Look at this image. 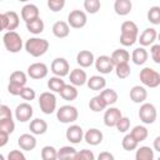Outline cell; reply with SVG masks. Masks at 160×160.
<instances>
[{
  "label": "cell",
  "mask_w": 160,
  "mask_h": 160,
  "mask_svg": "<svg viewBox=\"0 0 160 160\" xmlns=\"http://www.w3.org/2000/svg\"><path fill=\"white\" fill-rule=\"evenodd\" d=\"M120 44L122 46H132L139 39V28L134 21L126 20L121 24Z\"/></svg>",
  "instance_id": "obj_1"
},
{
  "label": "cell",
  "mask_w": 160,
  "mask_h": 160,
  "mask_svg": "<svg viewBox=\"0 0 160 160\" xmlns=\"http://www.w3.org/2000/svg\"><path fill=\"white\" fill-rule=\"evenodd\" d=\"M24 46H25V50H26L28 54H30L34 58H40L44 54H46V51L49 50L50 44L44 38L34 36V38H29L25 41V45Z\"/></svg>",
  "instance_id": "obj_2"
},
{
  "label": "cell",
  "mask_w": 160,
  "mask_h": 160,
  "mask_svg": "<svg viewBox=\"0 0 160 160\" xmlns=\"http://www.w3.org/2000/svg\"><path fill=\"white\" fill-rule=\"evenodd\" d=\"M2 42L9 52L16 54L22 49V39L16 31H6L2 36Z\"/></svg>",
  "instance_id": "obj_3"
},
{
  "label": "cell",
  "mask_w": 160,
  "mask_h": 160,
  "mask_svg": "<svg viewBox=\"0 0 160 160\" xmlns=\"http://www.w3.org/2000/svg\"><path fill=\"white\" fill-rule=\"evenodd\" d=\"M139 79L141 84L146 88H158L160 85V72L152 68H144L139 72Z\"/></svg>",
  "instance_id": "obj_4"
},
{
  "label": "cell",
  "mask_w": 160,
  "mask_h": 160,
  "mask_svg": "<svg viewBox=\"0 0 160 160\" xmlns=\"http://www.w3.org/2000/svg\"><path fill=\"white\" fill-rule=\"evenodd\" d=\"M38 101H39L40 110L46 115H50L56 110V96L51 91L41 92Z\"/></svg>",
  "instance_id": "obj_5"
},
{
  "label": "cell",
  "mask_w": 160,
  "mask_h": 160,
  "mask_svg": "<svg viewBox=\"0 0 160 160\" xmlns=\"http://www.w3.org/2000/svg\"><path fill=\"white\" fill-rule=\"evenodd\" d=\"M56 118L62 124L75 122L79 118V111L72 105H62L56 110Z\"/></svg>",
  "instance_id": "obj_6"
},
{
  "label": "cell",
  "mask_w": 160,
  "mask_h": 160,
  "mask_svg": "<svg viewBox=\"0 0 160 160\" xmlns=\"http://www.w3.org/2000/svg\"><path fill=\"white\" fill-rule=\"evenodd\" d=\"M1 29L6 31H15L20 24V18L15 11H5L0 15Z\"/></svg>",
  "instance_id": "obj_7"
},
{
  "label": "cell",
  "mask_w": 160,
  "mask_h": 160,
  "mask_svg": "<svg viewBox=\"0 0 160 160\" xmlns=\"http://www.w3.org/2000/svg\"><path fill=\"white\" fill-rule=\"evenodd\" d=\"M158 118V111H156V108L154 106V104L151 102H144L140 105V109H139V119L146 124V125H150V124H154L155 120Z\"/></svg>",
  "instance_id": "obj_8"
},
{
  "label": "cell",
  "mask_w": 160,
  "mask_h": 160,
  "mask_svg": "<svg viewBox=\"0 0 160 160\" xmlns=\"http://www.w3.org/2000/svg\"><path fill=\"white\" fill-rule=\"evenodd\" d=\"M68 24L72 29H81L88 24V15L82 10H72L68 15Z\"/></svg>",
  "instance_id": "obj_9"
},
{
  "label": "cell",
  "mask_w": 160,
  "mask_h": 160,
  "mask_svg": "<svg viewBox=\"0 0 160 160\" xmlns=\"http://www.w3.org/2000/svg\"><path fill=\"white\" fill-rule=\"evenodd\" d=\"M50 70L54 76L64 78L70 74V65L65 58H55L50 65Z\"/></svg>",
  "instance_id": "obj_10"
},
{
  "label": "cell",
  "mask_w": 160,
  "mask_h": 160,
  "mask_svg": "<svg viewBox=\"0 0 160 160\" xmlns=\"http://www.w3.org/2000/svg\"><path fill=\"white\" fill-rule=\"evenodd\" d=\"M122 118V114H121V110L119 108H115V106H109L105 112H104V124L108 126V128H115L116 124L119 122V120Z\"/></svg>",
  "instance_id": "obj_11"
},
{
  "label": "cell",
  "mask_w": 160,
  "mask_h": 160,
  "mask_svg": "<svg viewBox=\"0 0 160 160\" xmlns=\"http://www.w3.org/2000/svg\"><path fill=\"white\" fill-rule=\"evenodd\" d=\"M95 69L102 74V75H106V74H110L114 69H115V65L112 64V60L110 56L108 55H100L95 59Z\"/></svg>",
  "instance_id": "obj_12"
},
{
  "label": "cell",
  "mask_w": 160,
  "mask_h": 160,
  "mask_svg": "<svg viewBox=\"0 0 160 160\" xmlns=\"http://www.w3.org/2000/svg\"><path fill=\"white\" fill-rule=\"evenodd\" d=\"M48 72H49V68L44 62H34L28 68V76H30L34 80H40L46 78Z\"/></svg>",
  "instance_id": "obj_13"
},
{
  "label": "cell",
  "mask_w": 160,
  "mask_h": 160,
  "mask_svg": "<svg viewBox=\"0 0 160 160\" xmlns=\"http://www.w3.org/2000/svg\"><path fill=\"white\" fill-rule=\"evenodd\" d=\"M34 109L29 102H21L15 108V118L20 122H26L31 120Z\"/></svg>",
  "instance_id": "obj_14"
},
{
  "label": "cell",
  "mask_w": 160,
  "mask_h": 160,
  "mask_svg": "<svg viewBox=\"0 0 160 160\" xmlns=\"http://www.w3.org/2000/svg\"><path fill=\"white\" fill-rule=\"evenodd\" d=\"M84 135H85V132H84L82 128L76 124L70 125L65 131V138L71 144H80L84 140Z\"/></svg>",
  "instance_id": "obj_15"
},
{
  "label": "cell",
  "mask_w": 160,
  "mask_h": 160,
  "mask_svg": "<svg viewBox=\"0 0 160 160\" xmlns=\"http://www.w3.org/2000/svg\"><path fill=\"white\" fill-rule=\"evenodd\" d=\"M20 16L21 19L26 22H30L32 20H36L40 18V12H39V8L35 4H26L21 8L20 11Z\"/></svg>",
  "instance_id": "obj_16"
},
{
  "label": "cell",
  "mask_w": 160,
  "mask_h": 160,
  "mask_svg": "<svg viewBox=\"0 0 160 160\" xmlns=\"http://www.w3.org/2000/svg\"><path fill=\"white\" fill-rule=\"evenodd\" d=\"M156 39H158V31H156L154 28H146V29L140 34L138 41L140 42V45H141L142 48H145V46H150V45L152 46Z\"/></svg>",
  "instance_id": "obj_17"
},
{
  "label": "cell",
  "mask_w": 160,
  "mask_h": 160,
  "mask_svg": "<svg viewBox=\"0 0 160 160\" xmlns=\"http://www.w3.org/2000/svg\"><path fill=\"white\" fill-rule=\"evenodd\" d=\"M69 80H70V84L74 85V86H82L88 82V75L85 72V70L80 69V68H76V69H72L69 74Z\"/></svg>",
  "instance_id": "obj_18"
},
{
  "label": "cell",
  "mask_w": 160,
  "mask_h": 160,
  "mask_svg": "<svg viewBox=\"0 0 160 160\" xmlns=\"http://www.w3.org/2000/svg\"><path fill=\"white\" fill-rule=\"evenodd\" d=\"M148 99V90L145 86L135 85L130 89V100L135 104H144Z\"/></svg>",
  "instance_id": "obj_19"
},
{
  "label": "cell",
  "mask_w": 160,
  "mask_h": 160,
  "mask_svg": "<svg viewBox=\"0 0 160 160\" xmlns=\"http://www.w3.org/2000/svg\"><path fill=\"white\" fill-rule=\"evenodd\" d=\"M102 139H104V135L101 132V130L96 129V128H91L89 129L85 135H84V140L86 141V144L91 145V146H96L102 142Z\"/></svg>",
  "instance_id": "obj_20"
},
{
  "label": "cell",
  "mask_w": 160,
  "mask_h": 160,
  "mask_svg": "<svg viewBox=\"0 0 160 160\" xmlns=\"http://www.w3.org/2000/svg\"><path fill=\"white\" fill-rule=\"evenodd\" d=\"M18 145L24 151H31L36 148V138L32 134H22L18 139Z\"/></svg>",
  "instance_id": "obj_21"
},
{
  "label": "cell",
  "mask_w": 160,
  "mask_h": 160,
  "mask_svg": "<svg viewBox=\"0 0 160 160\" xmlns=\"http://www.w3.org/2000/svg\"><path fill=\"white\" fill-rule=\"evenodd\" d=\"M76 62L80 68H90L95 64V56L90 50H80L76 55Z\"/></svg>",
  "instance_id": "obj_22"
},
{
  "label": "cell",
  "mask_w": 160,
  "mask_h": 160,
  "mask_svg": "<svg viewBox=\"0 0 160 160\" xmlns=\"http://www.w3.org/2000/svg\"><path fill=\"white\" fill-rule=\"evenodd\" d=\"M51 31L54 34L55 38L58 39H64V38H68L69 34H70V26L68 24V21H56L54 22L52 28H51Z\"/></svg>",
  "instance_id": "obj_23"
},
{
  "label": "cell",
  "mask_w": 160,
  "mask_h": 160,
  "mask_svg": "<svg viewBox=\"0 0 160 160\" xmlns=\"http://www.w3.org/2000/svg\"><path fill=\"white\" fill-rule=\"evenodd\" d=\"M29 130L32 135H44L48 131V122L44 119L36 118V119L30 121Z\"/></svg>",
  "instance_id": "obj_24"
},
{
  "label": "cell",
  "mask_w": 160,
  "mask_h": 160,
  "mask_svg": "<svg viewBox=\"0 0 160 160\" xmlns=\"http://www.w3.org/2000/svg\"><path fill=\"white\" fill-rule=\"evenodd\" d=\"M111 60H112V64L116 66V65H120V64H129V60H130V52L122 48L120 49H116L112 51V54L110 55Z\"/></svg>",
  "instance_id": "obj_25"
},
{
  "label": "cell",
  "mask_w": 160,
  "mask_h": 160,
  "mask_svg": "<svg viewBox=\"0 0 160 160\" xmlns=\"http://www.w3.org/2000/svg\"><path fill=\"white\" fill-rule=\"evenodd\" d=\"M131 9H132V2L130 0H115L114 2V11L119 16L129 15Z\"/></svg>",
  "instance_id": "obj_26"
},
{
  "label": "cell",
  "mask_w": 160,
  "mask_h": 160,
  "mask_svg": "<svg viewBox=\"0 0 160 160\" xmlns=\"http://www.w3.org/2000/svg\"><path fill=\"white\" fill-rule=\"evenodd\" d=\"M86 85L90 90H94V91H100L101 90L102 91L106 86V80L101 75H92L88 79Z\"/></svg>",
  "instance_id": "obj_27"
},
{
  "label": "cell",
  "mask_w": 160,
  "mask_h": 160,
  "mask_svg": "<svg viewBox=\"0 0 160 160\" xmlns=\"http://www.w3.org/2000/svg\"><path fill=\"white\" fill-rule=\"evenodd\" d=\"M148 59H149V52L142 46L134 49L131 52V60L135 65H144L148 61Z\"/></svg>",
  "instance_id": "obj_28"
},
{
  "label": "cell",
  "mask_w": 160,
  "mask_h": 160,
  "mask_svg": "<svg viewBox=\"0 0 160 160\" xmlns=\"http://www.w3.org/2000/svg\"><path fill=\"white\" fill-rule=\"evenodd\" d=\"M78 154V150L74 146H62L58 150V160H74Z\"/></svg>",
  "instance_id": "obj_29"
},
{
  "label": "cell",
  "mask_w": 160,
  "mask_h": 160,
  "mask_svg": "<svg viewBox=\"0 0 160 160\" xmlns=\"http://www.w3.org/2000/svg\"><path fill=\"white\" fill-rule=\"evenodd\" d=\"M135 160H155L154 150L150 146H140L135 151Z\"/></svg>",
  "instance_id": "obj_30"
},
{
  "label": "cell",
  "mask_w": 160,
  "mask_h": 160,
  "mask_svg": "<svg viewBox=\"0 0 160 160\" xmlns=\"http://www.w3.org/2000/svg\"><path fill=\"white\" fill-rule=\"evenodd\" d=\"M89 108H90V110L94 111V112H100V111L106 110V109H108V105H106V102L104 101V99H102V98L100 96V94H99V95H96V96H94V98L90 99V101H89Z\"/></svg>",
  "instance_id": "obj_31"
},
{
  "label": "cell",
  "mask_w": 160,
  "mask_h": 160,
  "mask_svg": "<svg viewBox=\"0 0 160 160\" xmlns=\"http://www.w3.org/2000/svg\"><path fill=\"white\" fill-rule=\"evenodd\" d=\"M78 95H79V91H78L76 86H74L71 84H66L60 92V96L66 101H74L78 98Z\"/></svg>",
  "instance_id": "obj_32"
},
{
  "label": "cell",
  "mask_w": 160,
  "mask_h": 160,
  "mask_svg": "<svg viewBox=\"0 0 160 160\" xmlns=\"http://www.w3.org/2000/svg\"><path fill=\"white\" fill-rule=\"evenodd\" d=\"M44 29H45V24H44V21H42L41 18H39L36 20H32L30 22H26V30L29 32H31L32 35L41 34L44 31Z\"/></svg>",
  "instance_id": "obj_33"
},
{
  "label": "cell",
  "mask_w": 160,
  "mask_h": 160,
  "mask_svg": "<svg viewBox=\"0 0 160 160\" xmlns=\"http://www.w3.org/2000/svg\"><path fill=\"white\" fill-rule=\"evenodd\" d=\"M100 96L104 99V101L106 102V105H108V108L109 106H112L116 101H118V99H119V96H118V92L114 90V89H104L102 91H100Z\"/></svg>",
  "instance_id": "obj_34"
},
{
  "label": "cell",
  "mask_w": 160,
  "mask_h": 160,
  "mask_svg": "<svg viewBox=\"0 0 160 160\" xmlns=\"http://www.w3.org/2000/svg\"><path fill=\"white\" fill-rule=\"evenodd\" d=\"M65 85L66 84L62 80V78H59V76H51L48 80V88H49V90H51V92H59L60 94Z\"/></svg>",
  "instance_id": "obj_35"
},
{
  "label": "cell",
  "mask_w": 160,
  "mask_h": 160,
  "mask_svg": "<svg viewBox=\"0 0 160 160\" xmlns=\"http://www.w3.org/2000/svg\"><path fill=\"white\" fill-rule=\"evenodd\" d=\"M130 134L132 135V138L138 142H141V141L146 140V138L149 135V131H148L146 126H144V125H136V126L132 128V130L130 131Z\"/></svg>",
  "instance_id": "obj_36"
},
{
  "label": "cell",
  "mask_w": 160,
  "mask_h": 160,
  "mask_svg": "<svg viewBox=\"0 0 160 160\" xmlns=\"http://www.w3.org/2000/svg\"><path fill=\"white\" fill-rule=\"evenodd\" d=\"M26 81H28V75L24 71L16 70V71H12L10 74L9 82H14V84H19V85L26 86Z\"/></svg>",
  "instance_id": "obj_37"
},
{
  "label": "cell",
  "mask_w": 160,
  "mask_h": 160,
  "mask_svg": "<svg viewBox=\"0 0 160 160\" xmlns=\"http://www.w3.org/2000/svg\"><path fill=\"white\" fill-rule=\"evenodd\" d=\"M138 145H139V142L132 138L131 134H126V135L122 138V140H121V146H122V149L126 150V151L136 150V149H138Z\"/></svg>",
  "instance_id": "obj_38"
},
{
  "label": "cell",
  "mask_w": 160,
  "mask_h": 160,
  "mask_svg": "<svg viewBox=\"0 0 160 160\" xmlns=\"http://www.w3.org/2000/svg\"><path fill=\"white\" fill-rule=\"evenodd\" d=\"M148 21L152 25H160V6H151L146 14Z\"/></svg>",
  "instance_id": "obj_39"
},
{
  "label": "cell",
  "mask_w": 160,
  "mask_h": 160,
  "mask_svg": "<svg viewBox=\"0 0 160 160\" xmlns=\"http://www.w3.org/2000/svg\"><path fill=\"white\" fill-rule=\"evenodd\" d=\"M41 159L42 160H58V150L51 145L44 146L41 149Z\"/></svg>",
  "instance_id": "obj_40"
},
{
  "label": "cell",
  "mask_w": 160,
  "mask_h": 160,
  "mask_svg": "<svg viewBox=\"0 0 160 160\" xmlns=\"http://www.w3.org/2000/svg\"><path fill=\"white\" fill-rule=\"evenodd\" d=\"M116 76L119 79H126L130 76V72H131V69H130V65L129 64H120V65H116L115 69H114Z\"/></svg>",
  "instance_id": "obj_41"
},
{
  "label": "cell",
  "mask_w": 160,
  "mask_h": 160,
  "mask_svg": "<svg viewBox=\"0 0 160 160\" xmlns=\"http://www.w3.org/2000/svg\"><path fill=\"white\" fill-rule=\"evenodd\" d=\"M101 8V2L99 0H85L84 1V9L88 14H96Z\"/></svg>",
  "instance_id": "obj_42"
},
{
  "label": "cell",
  "mask_w": 160,
  "mask_h": 160,
  "mask_svg": "<svg viewBox=\"0 0 160 160\" xmlns=\"http://www.w3.org/2000/svg\"><path fill=\"white\" fill-rule=\"evenodd\" d=\"M15 130V122L11 119H2L0 120V131H4V132H8L9 135L12 134Z\"/></svg>",
  "instance_id": "obj_43"
},
{
  "label": "cell",
  "mask_w": 160,
  "mask_h": 160,
  "mask_svg": "<svg viewBox=\"0 0 160 160\" xmlns=\"http://www.w3.org/2000/svg\"><path fill=\"white\" fill-rule=\"evenodd\" d=\"M74 160H96V159H95V155H94V152L91 150L82 149V150L78 151V154H76Z\"/></svg>",
  "instance_id": "obj_44"
},
{
  "label": "cell",
  "mask_w": 160,
  "mask_h": 160,
  "mask_svg": "<svg viewBox=\"0 0 160 160\" xmlns=\"http://www.w3.org/2000/svg\"><path fill=\"white\" fill-rule=\"evenodd\" d=\"M20 98H22L25 100V102H29V101H32L35 98H36V92L32 88H29V86H25L24 90L21 91L20 94Z\"/></svg>",
  "instance_id": "obj_45"
},
{
  "label": "cell",
  "mask_w": 160,
  "mask_h": 160,
  "mask_svg": "<svg viewBox=\"0 0 160 160\" xmlns=\"http://www.w3.org/2000/svg\"><path fill=\"white\" fill-rule=\"evenodd\" d=\"M64 6H65V0H49L48 1V8L52 12H58L62 10Z\"/></svg>",
  "instance_id": "obj_46"
},
{
  "label": "cell",
  "mask_w": 160,
  "mask_h": 160,
  "mask_svg": "<svg viewBox=\"0 0 160 160\" xmlns=\"http://www.w3.org/2000/svg\"><path fill=\"white\" fill-rule=\"evenodd\" d=\"M115 128L118 129L119 132H126V131L130 129V119H129L128 116H122V118L119 120V122L116 124Z\"/></svg>",
  "instance_id": "obj_47"
},
{
  "label": "cell",
  "mask_w": 160,
  "mask_h": 160,
  "mask_svg": "<svg viewBox=\"0 0 160 160\" xmlns=\"http://www.w3.org/2000/svg\"><path fill=\"white\" fill-rule=\"evenodd\" d=\"M24 88H25V86H22V85L14 84V82H9V85H8V91H9V94H11V95H14V96H20V94H21V91L24 90Z\"/></svg>",
  "instance_id": "obj_48"
},
{
  "label": "cell",
  "mask_w": 160,
  "mask_h": 160,
  "mask_svg": "<svg viewBox=\"0 0 160 160\" xmlns=\"http://www.w3.org/2000/svg\"><path fill=\"white\" fill-rule=\"evenodd\" d=\"M150 54H151V59L155 64L160 65V44H154L150 49Z\"/></svg>",
  "instance_id": "obj_49"
},
{
  "label": "cell",
  "mask_w": 160,
  "mask_h": 160,
  "mask_svg": "<svg viewBox=\"0 0 160 160\" xmlns=\"http://www.w3.org/2000/svg\"><path fill=\"white\" fill-rule=\"evenodd\" d=\"M8 160H26V156L20 150H11L8 154Z\"/></svg>",
  "instance_id": "obj_50"
},
{
  "label": "cell",
  "mask_w": 160,
  "mask_h": 160,
  "mask_svg": "<svg viewBox=\"0 0 160 160\" xmlns=\"http://www.w3.org/2000/svg\"><path fill=\"white\" fill-rule=\"evenodd\" d=\"M12 118V114H11V110L8 105H1L0 106V120L2 119H11Z\"/></svg>",
  "instance_id": "obj_51"
},
{
  "label": "cell",
  "mask_w": 160,
  "mask_h": 160,
  "mask_svg": "<svg viewBox=\"0 0 160 160\" xmlns=\"http://www.w3.org/2000/svg\"><path fill=\"white\" fill-rule=\"evenodd\" d=\"M96 160H115V156L110 151H101L98 155Z\"/></svg>",
  "instance_id": "obj_52"
},
{
  "label": "cell",
  "mask_w": 160,
  "mask_h": 160,
  "mask_svg": "<svg viewBox=\"0 0 160 160\" xmlns=\"http://www.w3.org/2000/svg\"><path fill=\"white\" fill-rule=\"evenodd\" d=\"M9 134L8 132H4V131H0V148H4L8 141H9Z\"/></svg>",
  "instance_id": "obj_53"
},
{
  "label": "cell",
  "mask_w": 160,
  "mask_h": 160,
  "mask_svg": "<svg viewBox=\"0 0 160 160\" xmlns=\"http://www.w3.org/2000/svg\"><path fill=\"white\" fill-rule=\"evenodd\" d=\"M152 148H154L155 151L160 152V136H156V138H155V140H154V142H152Z\"/></svg>",
  "instance_id": "obj_54"
},
{
  "label": "cell",
  "mask_w": 160,
  "mask_h": 160,
  "mask_svg": "<svg viewBox=\"0 0 160 160\" xmlns=\"http://www.w3.org/2000/svg\"><path fill=\"white\" fill-rule=\"evenodd\" d=\"M158 39H159V41H160V32H158Z\"/></svg>",
  "instance_id": "obj_55"
},
{
  "label": "cell",
  "mask_w": 160,
  "mask_h": 160,
  "mask_svg": "<svg viewBox=\"0 0 160 160\" xmlns=\"http://www.w3.org/2000/svg\"><path fill=\"white\" fill-rule=\"evenodd\" d=\"M158 160H160V156H159V158H158Z\"/></svg>",
  "instance_id": "obj_56"
}]
</instances>
